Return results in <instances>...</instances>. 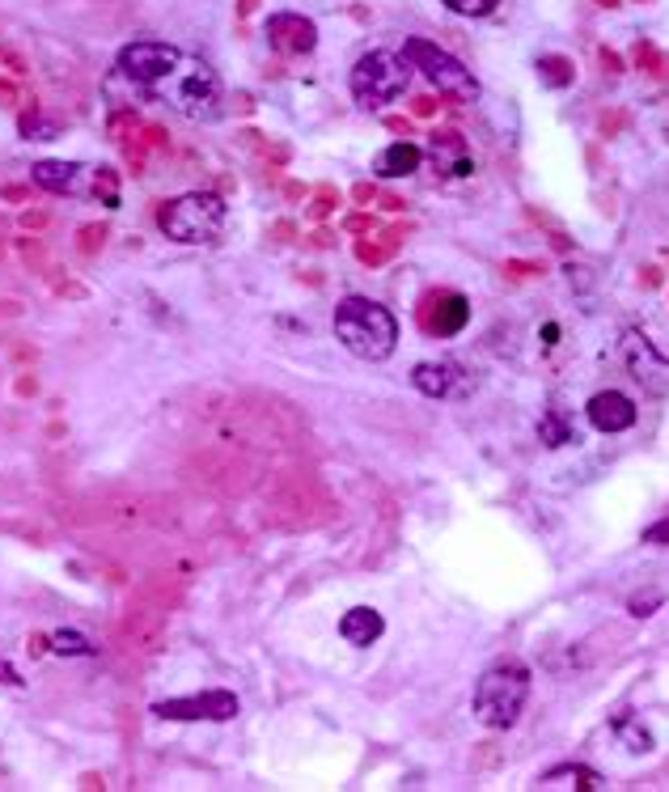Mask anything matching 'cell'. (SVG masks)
Wrapping results in <instances>:
<instances>
[{
    "label": "cell",
    "instance_id": "cell-23",
    "mask_svg": "<svg viewBox=\"0 0 669 792\" xmlns=\"http://www.w3.org/2000/svg\"><path fill=\"white\" fill-rule=\"evenodd\" d=\"M644 543H648V547H669V517H661L657 526L644 530Z\"/></svg>",
    "mask_w": 669,
    "mask_h": 792
},
{
    "label": "cell",
    "instance_id": "cell-12",
    "mask_svg": "<svg viewBox=\"0 0 669 792\" xmlns=\"http://www.w3.org/2000/svg\"><path fill=\"white\" fill-rule=\"evenodd\" d=\"M585 416L598 432L614 437V432H627L631 424H636V403H631L623 390H598L585 403Z\"/></svg>",
    "mask_w": 669,
    "mask_h": 792
},
{
    "label": "cell",
    "instance_id": "cell-8",
    "mask_svg": "<svg viewBox=\"0 0 669 792\" xmlns=\"http://www.w3.org/2000/svg\"><path fill=\"white\" fill-rule=\"evenodd\" d=\"M238 712H242L238 695L225 691V687H208V691L161 699V704H153V716H161V720H233Z\"/></svg>",
    "mask_w": 669,
    "mask_h": 792
},
{
    "label": "cell",
    "instance_id": "cell-10",
    "mask_svg": "<svg viewBox=\"0 0 669 792\" xmlns=\"http://www.w3.org/2000/svg\"><path fill=\"white\" fill-rule=\"evenodd\" d=\"M411 386L428 394V399H462L470 390V377L458 360H420L411 369Z\"/></svg>",
    "mask_w": 669,
    "mask_h": 792
},
{
    "label": "cell",
    "instance_id": "cell-9",
    "mask_svg": "<svg viewBox=\"0 0 669 792\" xmlns=\"http://www.w3.org/2000/svg\"><path fill=\"white\" fill-rule=\"evenodd\" d=\"M30 178L51 195H98V170L81 166V161H34Z\"/></svg>",
    "mask_w": 669,
    "mask_h": 792
},
{
    "label": "cell",
    "instance_id": "cell-22",
    "mask_svg": "<svg viewBox=\"0 0 669 792\" xmlns=\"http://www.w3.org/2000/svg\"><path fill=\"white\" fill-rule=\"evenodd\" d=\"M441 5H449L462 17H487V13H496L500 0H441Z\"/></svg>",
    "mask_w": 669,
    "mask_h": 792
},
{
    "label": "cell",
    "instance_id": "cell-21",
    "mask_svg": "<svg viewBox=\"0 0 669 792\" xmlns=\"http://www.w3.org/2000/svg\"><path fill=\"white\" fill-rule=\"evenodd\" d=\"M661 606H665V593H661V589L636 593V598L627 602V610H631V615H636V619H648V615H653V610H661Z\"/></svg>",
    "mask_w": 669,
    "mask_h": 792
},
{
    "label": "cell",
    "instance_id": "cell-7",
    "mask_svg": "<svg viewBox=\"0 0 669 792\" xmlns=\"http://www.w3.org/2000/svg\"><path fill=\"white\" fill-rule=\"evenodd\" d=\"M619 352H623V365L627 373L640 382L644 394L653 399H669V356L657 352V344L640 331H623L619 335Z\"/></svg>",
    "mask_w": 669,
    "mask_h": 792
},
{
    "label": "cell",
    "instance_id": "cell-3",
    "mask_svg": "<svg viewBox=\"0 0 669 792\" xmlns=\"http://www.w3.org/2000/svg\"><path fill=\"white\" fill-rule=\"evenodd\" d=\"M526 699H530V670L517 661H500L492 670H483V678L475 682V716L487 729H513Z\"/></svg>",
    "mask_w": 669,
    "mask_h": 792
},
{
    "label": "cell",
    "instance_id": "cell-14",
    "mask_svg": "<svg viewBox=\"0 0 669 792\" xmlns=\"http://www.w3.org/2000/svg\"><path fill=\"white\" fill-rule=\"evenodd\" d=\"M382 632H386V619L377 615L373 606H352L348 615L339 619V636L348 640V644H356V648L377 644V640H382Z\"/></svg>",
    "mask_w": 669,
    "mask_h": 792
},
{
    "label": "cell",
    "instance_id": "cell-19",
    "mask_svg": "<svg viewBox=\"0 0 669 792\" xmlns=\"http://www.w3.org/2000/svg\"><path fill=\"white\" fill-rule=\"evenodd\" d=\"M51 648H56L60 657H94L98 653L94 640H85L81 632H56L51 636Z\"/></svg>",
    "mask_w": 669,
    "mask_h": 792
},
{
    "label": "cell",
    "instance_id": "cell-24",
    "mask_svg": "<svg viewBox=\"0 0 669 792\" xmlns=\"http://www.w3.org/2000/svg\"><path fill=\"white\" fill-rule=\"evenodd\" d=\"M0 682H9V687H22V674H17L5 657H0Z\"/></svg>",
    "mask_w": 669,
    "mask_h": 792
},
{
    "label": "cell",
    "instance_id": "cell-16",
    "mask_svg": "<svg viewBox=\"0 0 669 792\" xmlns=\"http://www.w3.org/2000/svg\"><path fill=\"white\" fill-rule=\"evenodd\" d=\"M466 322H470V301H466V297H458V293H449V297H441V301H437V314H432L428 331H432V335H441V339H454V335H462Z\"/></svg>",
    "mask_w": 669,
    "mask_h": 792
},
{
    "label": "cell",
    "instance_id": "cell-17",
    "mask_svg": "<svg viewBox=\"0 0 669 792\" xmlns=\"http://www.w3.org/2000/svg\"><path fill=\"white\" fill-rule=\"evenodd\" d=\"M538 437L547 441L551 449H559V445H572L576 432H572V424H564V416H559V411H547V416H542V424H538Z\"/></svg>",
    "mask_w": 669,
    "mask_h": 792
},
{
    "label": "cell",
    "instance_id": "cell-11",
    "mask_svg": "<svg viewBox=\"0 0 669 792\" xmlns=\"http://www.w3.org/2000/svg\"><path fill=\"white\" fill-rule=\"evenodd\" d=\"M267 39L280 56H310L318 47V26L301 13H271L267 17Z\"/></svg>",
    "mask_w": 669,
    "mask_h": 792
},
{
    "label": "cell",
    "instance_id": "cell-1",
    "mask_svg": "<svg viewBox=\"0 0 669 792\" xmlns=\"http://www.w3.org/2000/svg\"><path fill=\"white\" fill-rule=\"evenodd\" d=\"M119 72L128 77L144 98L174 106L187 119H212L221 106V77L183 47L140 39L119 51Z\"/></svg>",
    "mask_w": 669,
    "mask_h": 792
},
{
    "label": "cell",
    "instance_id": "cell-6",
    "mask_svg": "<svg viewBox=\"0 0 669 792\" xmlns=\"http://www.w3.org/2000/svg\"><path fill=\"white\" fill-rule=\"evenodd\" d=\"M411 81V64L403 56H394V51H369V56H360L356 68H352V98L360 106H390L394 98L407 89Z\"/></svg>",
    "mask_w": 669,
    "mask_h": 792
},
{
    "label": "cell",
    "instance_id": "cell-4",
    "mask_svg": "<svg viewBox=\"0 0 669 792\" xmlns=\"http://www.w3.org/2000/svg\"><path fill=\"white\" fill-rule=\"evenodd\" d=\"M157 225L170 242L178 246H204L225 229V200L212 191H187L174 195L170 204H161Z\"/></svg>",
    "mask_w": 669,
    "mask_h": 792
},
{
    "label": "cell",
    "instance_id": "cell-5",
    "mask_svg": "<svg viewBox=\"0 0 669 792\" xmlns=\"http://www.w3.org/2000/svg\"><path fill=\"white\" fill-rule=\"evenodd\" d=\"M403 60H407L411 68H420L424 77L437 85V94L458 98V102H475V98H479V81L470 77V68H466L458 56H449L445 47L428 43V39H407V43H403Z\"/></svg>",
    "mask_w": 669,
    "mask_h": 792
},
{
    "label": "cell",
    "instance_id": "cell-13",
    "mask_svg": "<svg viewBox=\"0 0 669 792\" xmlns=\"http://www.w3.org/2000/svg\"><path fill=\"white\" fill-rule=\"evenodd\" d=\"M542 792H555V788H572V792H602L606 788V776L593 767H581V763H559L551 771H542L534 780Z\"/></svg>",
    "mask_w": 669,
    "mask_h": 792
},
{
    "label": "cell",
    "instance_id": "cell-15",
    "mask_svg": "<svg viewBox=\"0 0 669 792\" xmlns=\"http://www.w3.org/2000/svg\"><path fill=\"white\" fill-rule=\"evenodd\" d=\"M420 166H424V149H420V144H411V140H394L390 149H382L377 161H373V170L382 178H403V174H415Z\"/></svg>",
    "mask_w": 669,
    "mask_h": 792
},
{
    "label": "cell",
    "instance_id": "cell-2",
    "mask_svg": "<svg viewBox=\"0 0 669 792\" xmlns=\"http://www.w3.org/2000/svg\"><path fill=\"white\" fill-rule=\"evenodd\" d=\"M335 339L356 360H386L399 344V322L369 297H343L335 305Z\"/></svg>",
    "mask_w": 669,
    "mask_h": 792
},
{
    "label": "cell",
    "instance_id": "cell-18",
    "mask_svg": "<svg viewBox=\"0 0 669 792\" xmlns=\"http://www.w3.org/2000/svg\"><path fill=\"white\" fill-rule=\"evenodd\" d=\"M538 72H542V81H547V85H555V89L572 85V77H576L572 60H564V56H542V60H538Z\"/></svg>",
    "mask_w": 669,
    "mask_h": 792
},
{
    "label": "cell",
    "instance_id": "cell-20",
    "mask_svg": "<svg viewBox=\"0 0 669 792\" xmlns=\"http://www.w3.org/2000/svg\"><path fill=\"white\" fill-rule=\"evenodd\" d=\"M614 733H619V742H627V750H631V754H648V750H653V737H648L644 729L631 725L627 716L614 720Z\"/></svg>",
    "mask_w": 669,
    "mask_h": 792
}]
</instances>
